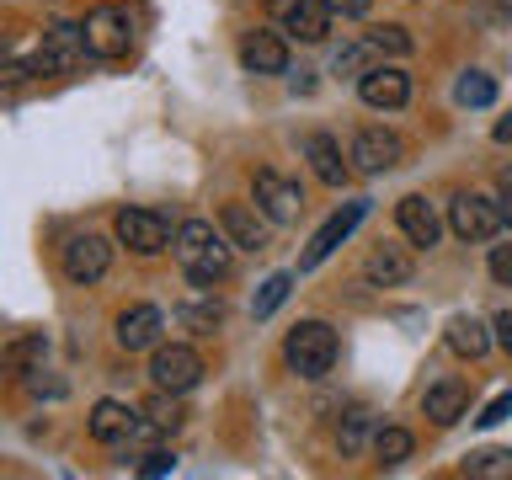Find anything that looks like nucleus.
<instances>
[{"mask_svg": "<svg viewBox=\"0 0 512 480\" xmlns=\"http://www.w3.org/2000/svg\"><path fill=\"white\" fill-rule=\"evenodd\" d=\"M176 262L198 288H214L235 272V240L219 235L208 219H187L176 230Z\"/></svg>", "mask_w": 512, "mask_h": 480, "instance_id": "f257e3e1", "label": "nucleus"}, {"mask_svg": "<svg viewBox=\"0 0 512 480\" xmlns=\"http://www.w3.org/2000/svg\"><path fill=\"white\" fill-rule=\"evenodd\" d=\"M336 352H342V342H336V326L331 320H299L294 331L283 336V363L294 379H326L336 368Z\"/></svg>", "mask_w": 512, "mask_h": 480, "instance_id": "f03ea898", "label": "nucleus"}, {"mask_svg": "<svg viewBox=\"0 0 512 480\" xmlns=\"http://www.w3.org/2000/svg\"><path fill=\"white\" fill-rule=\"evenodd\" d=\"M502 203L480 198V192H459L454 203H448V230L459 240H470V246H486V240L502 235Z\"/></svg>", "mask_w": 512, "mask_h": 480, "instance_id": "7ed1b4c3", "label": "nucleus"}, {"mask_svg": "<svg viewBox=\"0 0 512 480\" xmlns=\"http://www.w3.org/2000/svg\"><path fill=\"white\" fill-rule=\"evenodd\" d=\"M86 59V27L80 22H54L43 32V43L32 48V75H64V70H75V64Z\"/></svg>", "mask_w": 512, "mask_h": 480, "instance_id": "20e7f679", "label": "nucleus"}, {"mask_svg": "<svg viewBox=\"0 0 512 480\" xmlns=\"http://www.w3.org/2000/svg\"><path fill=\"white\" fill-rule=\"evenodd\" d=\"M80 27H86V54L91 59H123L128 48H134V16L123 6H96Z\"/></svg>", "mask_w": 512, "mask_h": 480, "instance_id": "39448f33", "label": "nucleus"}, {"mask_svg": "<svg viewBox=\"0 0 512 480\" xmlns=\"http://www.w3.org/2000/svg\"><path fill=\"white\" fill-rule=\"evenodd\" d=\"M112 235H118V246H128L134 256H160L171 246V224H166V214H155V208H118Z\"/></svg>", "mask_w": 512, "mask_h": 480, "instance_id": "423d86ee", "label": "nucleus"}, {"mask_svg": "<svg viewBox=\"0 0 512 480\" xmlns=\"http://www.w3.org/2000/svg\"><path fill=\"white\" fill-rule=\"evenodd\" d=\"M59 267H64V278L80 283V288H91V283H102L107 278V267H112V246L102 235H91V230H80L70 235L59 246Z\"/></svg>", "mask_w": 512, "mask_h": 480, "instance_id": "0eeeda50", "label": "nucleus"}, {"mask_svg": "<svg viewBox=\"0 0 512 480\" xmlns=\"http://www.w3.org/2000/svg\"><path fill=\"white\" fill-rule=\"evenodd\" d=\"M150 379H155V390H171V395L198 390V379H203V352H198V347H187V342L155 347V358H150Z\"/></svg>", "mask_w": 512, "mask_h": 480, "instance_id": "6e6552de", "label": "nucleus"}, {"mask_svg": "<svg viewBox=\"0 0 512 480\" xmlns=\"http://www.w3.org/2000/svg\"><path fill=\"white\" fill-rule=\"evenodd\" d=\"M363 214H368V198H352V203L336 208V214H331L326 224H320L315 235H310V246H304V256H299V272H315V267L326 262V256H331V251L342 246V240L363 224Z\"/></svg>", "mask_w": 512, "mask_h": 480, "instance_id": "1a4fd4ad", "label": "nucleus"}, {"mask_svg": "<svg viewBox=\"0 0 512 480\" xmlns=\"http://www.w3.org/2000/svg\"><path fill=\"white\" fill-rule=\"evenodd\" d=\"M251 198H256V208L272 219V224H294L299 219V208H304V192H299V182H288L283 171H272V166H262L251 176Z\"/></svg>", "mask_w": 512, "mask_h": 480, "instance_id": "9d476101", "label": "nucleus"}, {"mask_svg": "<svg viewBox=\"0 0 512 480\" xmlns=\"http://www.w3.org/2000/svg\"><path fill=\"white\" fill-rule=\"evenodd\" d=\"M400 155H406L400 134H390V128H379V123L358 128V134H352V144H347V160H352L358 171H368V176L395 171V166H400Z\"/></svg>", "mask_w": 512, "mask_h": 480, "instance_id": "9b49d317", "label": "nucleus"}, {"mask_svg": "<svg viewBox=\"0 0 512 480\" xmlns=\"http://www.w3.org/2000/svg\"><path fill=\"white\" fill-rule=\"evenodd\" d=\"M358 96H363V107H374V112H395V107L411 102V75L400 70V64H374L368 75H358Z\"/></svg>", "mask_w": 512, "mask_h": 480, "instance_id": "f8f14e48", "label": "nucleus"}, {"mask_svg": "<svg viewBox=\"0 0 512 480\" xmlns=\"http://www.w3.org/2000/svg\"><path fill=\"white\" fill-rule=\"evenodd\" d=\"M395 224H400V235H406L411 246H422V251H432L443 240V219L422 192H406V198L395 203Z\"/></svg>", "mask_w": 512, "mask_h": 480, "instance_id": "ddd939ff", "label": "nucleus"}, {"mask_svg": "<svg viewBox=\"0 0 512 480\" xmlns=\"http://www.w3.org/2000/svg\"><path fill=\"white\" fill-rule=\"evenodd\" d=\"M240 64H246L251 75H283V70H288V43H283V32H272V27L240 32Z\"/></svg>", "mask_w": 512, "mask_h": 480, "instance_id": "4468645a", "label": "nucleus"}, {"mask_svg": "<svg viewBox=\"0 0 512 480\" xmlns=\"http://www.w3.org/2000/svg\"><path fill=\"white\" fill-rule=\"evenodd\" d=\"M219 230L230 235L240 251H267L272 219L262 214V208H251V203H224V208H219Z\"/></svg>", "mask_w": 512, "mask_h": 480, "instance_id": "2eb2a0df", "label": "nucleus"}, {"mask_svg": "<svg viewBox=\"0 0 512 480\" xmlns=\"http://www.w3.org/2000/svg\"><path fill=\"white\" fill-rule=\"evenodd\" d=\"M160 331H166V315H160L155 304H128V310L118 315V326H112V336H118L123 352H150V347H160Z\"/></svg>", "mask_w": 512, "mask_h": 480, "instance_id": "dca6fc26", "label": "nucleus"}, {"mask_svg": "<svg viewBox=\"0 0 512 480\" xmlns=\"http://www.w3.org/2000/svg\"><path fill=\"white\" fill-rule=\"evenodd\" d=\"M411 272H416L411 251L395 246V240H379V246L363 256V278L374 288H400V283H411Z\"/></svg>", "mask_w": 512, "mask_h": 480, "instance_id": "f3484780", "label": "nucleus"}, {"mask_svg": "<svg viewBox=\"0 0 512 480\" xmlns=\"http://www.w3.org/2000/svg\"><path fill=\"white\" fill-rule=\"evenodd\" d=\"M299 155L310 160V171H315L326 187H347L352 166L342 160V144H336L331 134H320V128H315V134H304V139H299Z\"/></svg>", "mask_w": 512, "mask_h": 480, "instance_id": "a211bd4d", "label": "nucleus"}, {"mask_svg": "<svg viewBox=\"0 0 512 480\" xmlns=\"http://www.w3.org/2000/svg\"><path fill=\"white\" fill-rule=\"evenodd\" d=\"M176 326L192 331V336H214L224 326V299L214 294V288H198L192 299L176 304Z\"/></svg>", "mask_w": 512, "mask_h": 480, "instance_id": "6ab92c4d", "label": "nucleus"}, {"mask_svg": "<svg viewBox=\"0 0 512 480\" xmlns=\"http://www.w3.org/2000/svg\"><path fill=\"white\" fill-rule=\"evenodd\" d=\"M464 406H470V384L464 379H438V384H427V395H422V411L438 427H454L464 416Z\"/></svg>", "mask_w": 512, "mask_h": 480, "instance_id": "aec40b11", "label": "nucleus"}, {"mask_svg": "<svg viewBox=\"0 0 512 480\" xmlns=\"http://www.w3.org/2000/svg\"><path fill=\"white\" fill-rule=\"evenodd\" d=\"M283 22H288V32H294L299 43H326L336 11H331V0H294Z\"/></svg>", "mask_w": 512, "mask_h": 480, "instance_id": "412c9836", "label": "nucleus"}, {"mask_svg": "<svg viewBox=\"0 0 512 480\" xmlns=\"http://www.w3.org/2000/svg\"><path fill=\"white\" fill-rule=\"evenodd\" d=\"M443 342H448V352H459V358L475 363V358H486V352H491L496 336H491V326L480 315H454V320H448V331H443Z\"/></svg>", "mask_w": 512, "mask_h": 480, "instance_id": "4be33fe9", "label": "nucleus"}, {"mask_svg": "<svg viewBox=\"0 0 512 480\" xmlns=\"http://www.w3.org/2000/svg\"><path fill=\"white\" fill-rule=\"evenodd\" d=\"M48 358V336L43 331H22V336H11L6 347H0V368L6 374H38Z\"/></svg>", "mask_w": 512, "mask_h": 480, "instance_id": "5701e85b", "label": "nucleus"}, {"mask_svg": "<svg viewBox=\"0 0 512 480\" xmlns=\"http://www.w3.org/2000/svg\"><path fill=\"white\" fill-rule=\"evenodd\" d=\"M128 432H134V411H128L123 400H96L91 406V438L96 443H128Z\"/></svg>", "mask_w": 512, "mask_h": 480, "instance_id": "b1692460", "label": "nucleus"}, {"mask_svg": "<svg viewBox=\"0 0 512 480\" xmlns=\"http://www.w3.org/2000/svg\"><path fill=\"white\" fill-rule=\"evenodd\" d=\"M374 432H379V422H374V411L368 406H352L342 422H336V448L352 459V454H363L368 443H374Z\"/></svg>", "mask_w": 512, "mask_h": 480, "instance_id": "393cba45", "label": "nucleus"}, {"mask_svg": "<svg viewBox=\"0 0 512 480\" xmlns=\"http://www.w3.org/2000/svg\"><path fill=\"white\" fill-rule=\"evenodd\" d=\"M411 448H416V438H411L406 427H379V432H374V459L384 464V470L406 464V459H411Z\"/></svg>", "mask_w": 512, "mask_h": 480, "instance_id": "a878e982", "label": "nucleus"}, {"mask_svg": "<svg viewBox=\"0 0 512 480\" xmlns=\"http://www.w3.org/2000/svg\"><path fill=\"white\" fill-rule=\"evenodd\" d=\"M363 38L379 48V59H384V54H390V59H406L411 48H416V38H411V32L400 27V22H374V27L363 32Z\"/></svg>", "mask_w": 512, "mask_h": 480, "instance_id": "bb28decb", "label": "nucleus"}, {"mask_svg": "<svg viewBox=\"0 0 512 480\" xmlns=\"http://www.w3.org/2000/svg\"><path fill=\"white\" fill-rule=\"evenodd\" d=\"M464 475L475 480H512V448H480L464 459Z\"/></svg>", "mask_w": 512, "mask_h": 480, "instance_id": "cd10ccee", "label": "nucleus"}, {"mask_svg": "<svg viewBox=\"0 0 512 480\" xmlns=\"http://www.w3.org/2000/svg\"><path fill=\"white\" fill-rule=\"evenodd\" d=\"M454 102L459 107H491L496 102V80L486 70H464L459 86H454Z\"/></svg>", "mask_w": 512, "mask_h": 480, "instance_id": "c85d7f7f", "label": "nucleus"}, {"mask_svg": "<svg viewBox=\"0 0 512 480\" xmlns=\"http://www.w3.org/2000/svg\"><path fill=\"white\" fill-rule=\"evenodd\" d=\"M288 294H294V272H272V278L256 288V299H251V320H267Z\"/></svg>", "mask_w": 512, "mask_h": 480, "instance_id": "c756f323", "label": "nucleus"}, {"mask_svg": "<svg viewBox=\"0 0 512 480\" xmlns=\"http://www.w3.org/2000/svg\"><path fill=\"white\" fill-rule=\"evenodd\" d=\"M374 64H379V48L368 43V38H358V43H347L342 54H336L331 70H336V75H368Z\"/></svg>", "mask_w": 512, "mask_h": 480, "instance_id": "7c9ffc66", "label": "nucleus"}, {"mask_svg": "<svg viewBox=\"0 0 512 480\" xmlns=\"http://www.w3.org/2000/svg\"><path fill=\"white\" fill-rule=\"evenodd\" d=\"M150 422H155V427H182V406H176L171 390H160V395L150 400Z\"/></svg>", "mask_w": 512, "mask_h": 480, "instance_id": "2f4dec72", "label": "nucleus"}, {"mask_svg": "<svg viewBox=\"0 0 512 480\" xmlns=\"http://www.w3.org/2000/svg\"><path fill=\"white\" fill-rule=\"evenodd\" d=\"M486 267H491V278L502 283V288H512V246H491Z\"/></svg>", "mask_w": 512, "mask_h": 480, "instance_id": "473e14b6", "label": "nucleus"}, {"mask_svg": "<svg viewBox=\"0 0 512 480\" xmlns=\"http://www.w3.org/2000/svg\"><path fill=\"white\" fill-rule=\"evenodd\" d=\"M507 416H512V390H502V395H496L491 406L475 416V422H480V427H496V422H507Z\"/></svg>", "mask_w": 512, "mask_h": 480, "instance_id": "72a5a7b5", "label": "nucleus"}, {"mask_svg": "<svg viewBox=\"0 0 512 480\" xmlns=\"http://www.w3.org/2000/svg\"><path fill=\"white\" fill-rule=\"evenodd\" d=\"M480 16H486V22H512V0H480Z\"/></svg>", "mask_w": 512, "mask_h": 480, "instance_id": "f704fd0d", "label": "nucleus"}, {"mask_svg": "<svg viewBox=\"0 0 512 480\" xmlns=\"http://www.w3.org/2000/svg\"><path fill=\"white\" fill-rule=\"evenodd\" d=\"M491 331H496V342H502V352L512 358V310H502V315H496V320H491Z\"/></svg>", "mask_w": 512, "mask_h": 480, "instance_id": "c9c22d12", "label": "nucleus"}, {"mask_svg": "<svg viewBox=\"0 0 512 480\" xmlns=\"http://www.w3.org/2000/svg\"><path fill=\"white\" fill-rule=\"evenodd\" d=\"M368 6H374V0H331L336 16H368Z\"/></svg>", "mask_w": 512, "mask_h": 480, "instance_id": "e433bc0d", "label": "nucleus"}, {"mask_svg": "<svg viewBox=\"0 0 512 480\" xmlns=\"http://www.w3.org/2000/svg\"><path fill=\"white\" fill-rule=\"evenodd\" d=\"M171 464H176L171 454H150V459H144V464H139V475H166V470H171Z\"/></svg>", "mask_w": 512, "mask_h": 480, "instance_id": "4c0bfd02", "label": "nucleus"}, {"mask_svg": "<svg viewBox=\"0 0 512 480\" xmlns=\"http://www.w3.org/2000/svg\"><path fill=\"white\" fill-rule=\"evenodd\" d=\"M496 187H502V208H512V166L496 171Z\"/></svg>", "mask_w": 512, "mask_h": 480, "instance_id": "58836bf2", "label": "nucleus"}, {"mask_svg": "<svg viewBox=\"0 0 512 480\" xmlns=\"http://www.w3.org/2000/svg\"><path fill=\"white\" fill-rule=\"evenodd\" d=\"M32 390H38V395H64V384L59 379H32Z\"/></svg>", "mask_w": 512, "mask_h": 480, "instance_id": "ea45409f", "label": "nucleus"}, {"mask_svg": "<svg viewBox=\"0 0 512 480\" xmlns=\"http://www.w3.org/2000/svg\"><path fill=\"white\" fill-rule=\"evenodd\" d=\"M496 144H512V118H502V123H496Z\"/></svg>", "mask_w": 512, "mask_h": 480, "instance_id": "a19ab883", "label": "nucleus"}]
</instances>
